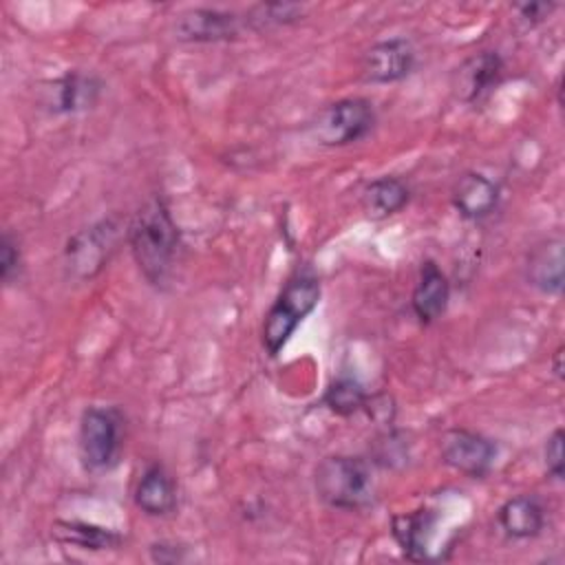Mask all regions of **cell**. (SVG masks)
<instances>
[{
    "label": "cell",
    "instance_id": "obj_7",
    "mask_svg": "<svg viewBox=\"0 0 565 565\" xmlns=\"http://www.w3.org/2000/svg\"><path fill=\"white\" fill-rule=\"evenodd\" d=\"M441 459L450 468L472 479H481L494 466L497 446L492 439L479 433H472L466 428H452L441 437Z\"/></svg>",
    "mask_w": 565,
    "mask_h": 565
},
{
    "label": "cell",
    "instance_id": "obj_12",
    "mask_svg": "<svg viewBox=\"0 0 565 565\" xmlns=\"http://www.w3.org/2000/svg\"><path fill=\"white\" fill-rule=\"evenodd\" d=\"M497 203L499 185L481 172L461 174L452 188V205L468 221L486 218L497 207Z\"/></svg>",
    "mask_w": 565,
    "mask_h": 565
},
{
    "label": "cell",
    "instance_id": "obj_10",
    "mask_svg": "<svg viewBox=\"0 0 565 565\" xmlns=\"http://www.w3.org/2000/svg\"><path fill=\"white\" fill-rule=\"evenodd\" d=\"M44 93V106L55 115H68V113H82L86 108H93L102 93V82L82 71H68L62 77L46 84Z\"/></svg>",
    "mask_w": 565,
    "mask_h": 565
},
{
    "label": "cell",
    "instance_id": "obj_15",
    "mask_svg": "<svg viewBox=\"0 0 565 565\" xmlns=\"http://www.w3.org/2000/svg\"><path fill=\"white\" fill-rule=\"evenodd\" d=\"M497 521H499L501 530L505 532V536L525 541V539H534L536 534H541V530L545 525V512L536 497L519 494V497L508 499L499 508Z\"/></svg>",
    "mask_w": 565,
    "mask_h": 565
},
{
    "label": "cell",
    "instance_id": "obj_11",
    "mask_svg": "<svg viewBox=\"0 0 565 565\" xmlns=\"http://www.w3.org/2000/svg\"><path fill=\"white\" fill-rule=\"evenodd\" d=\"M503 73V60L497 51H481L472 57H468L457 71L452 79L455 95L461 102H477L483 97L490 88L497 86Z\"/></svg>",
    "mask_w": 565,
    "mask_h": 565
},
{
    "label": "cell",
    "instance_id": "obj_23",
    "mask_svg": "<svg viewBox=\"0 0 565 565\" xmlns=\"http://www.w3.org/2000/svg\"><path fill=\"white\" fill-rule=\"evenodd\" d=\"M563 439H565L563 428H556V430L550 435L547 444H545V466H547V472H550L556 481H561V479H563V475H565Z\"/></svg>",
    "mask_w": 565,
    "mask_h": 565
},
{
    "label": "cell",
    "instance_id": "obj_5",
    "mask_svg": "<svg viewBox=\"0 0 565 565\" xmlns=\"http://www.w3.org/2000/svg\"><path fill=\"white\" fill-rule=\"evenodd\" d=\"M126 236L121 223L115 216L102 218L79 232H75L64 247V269L73 280L95 278L117 252V245Z\"/></svg>",
    "mask_w": 565,
    "mask_h": 565
},
{
    "label": "cell",
    "instance_id": "obj_1",
    "mask_svg": "<svg viewBox=\"0 0 565 565\" xmlns=\"http://www.w3.org/2000/svg\"><path fill=\"white\" fill-rule=\"evenodd\" d=\"M126 241L143 278L157 287L163 285L179 249V230L163 196H150L132 214L126 227Z\"/></svg>",
    "mask_w": 565,
    "mask_h": 565
},
{
    "label": "cell",
    "instance_id": "obj_6",
    "mask_svg": "<svg viewBox=\"0 0 565 565\" xmlns=\"http://www.w3.org/2000/svg\"><path fill=\"white\" fill-rule=\"evenodd\" d=\"M375 124L371 102L362 97H347L324 106L311 121V135L318 143L338 148L364 139Z\"/></svg>",
    "mask_w": 565,
    "mask_h": 565
},
{
    "label": "cell",
    "instance_id": "obj_21",
    "mask_svg": "<svg viewBox=\"0 0 565 565\" xmlns=\"http://www.w3.org/2000/svg\"><path fill=\"white\" fill-rule=\"evenodd\" d=\"M300 4L291 2H274V4H258L245 15V24L252 29H265V26H278L296 22L302 15Z\"/></svg>",
    "mask_w": 565,
    "mask_h": 565
},
{
    "label": "cell",
    "instance_id": "obj_2",
    "mask_svg": "<svg viewBox=\"0 0 565 565\" xmlns=\"http://www.w3.org/2000/svg\"><path fill=\"white\" fill-rule=\"evenodd\" d=\"M316 492L333 510H362L373 501L371 466L362 457L331 455L316 468Z\"/></svg>",
    "mask_w": 565,
    "mask_h": 565
},
{
    "label": "cell",
    "instance_id": "obj_22",
    "mask_svg": "<svg viewBox=\"0 0 565 565\" xmlns=\"http://www.w3.org/2000/svg\"><path fill=\"white\" fill-rule=\"evenodd\" d=\"M20 247L18 243L13 241V236L9 232L2 234V241H0V276L4 282H9L18 269H20Z\"/></svg>",
    "mask_w": 565,
    "mask_h": 565
},
{
    "label": "cell",
    "instance_id": "obj_26",
    "mask_svg": "<svg viewBox=\"0 0 565 565\" xmlns=\"http://www.w3.org/2000/svg\"><path fill=\"white\" fill-rule=\"evenodd\" d=\"M561 355H563V349H556L554 353V373L561 377Z\"/></svg>",
    "mask_w": 565,
    "mask_h": 565
},
{
    "label": "cell",
    "instance_id": "obj_3",
    "mask_svg": "<svg viewBox=\"0 0 565 565\" xmlns=\"http://www.w3.org/2000/svg\"><path fill=\"white\" fill-rule=\"evenodd\" d=\"M320 300V280L313 274H296L289 278L263 322V347L269 355H278L289 342L296 327L313 311Z\"/></svg>",
    "mask_w": 565,
    "mask_h": 565
},
{
    "label": "cell",
    "instance_id": "obj_18",
    "mask_svg": "<svg viewBox=\"0 0 565 565\" xmlns=\"http://www.w3.org/2000/svg\"><path fill=\"white\" fill-rule=\"evenodd\" d=\"M408 185L397 177H380L362 192V207L371 218H386L397 214L408 203Z\"/></svg>",
    "mask_w": 565,
    "mask_h": 565
},
{
    "label": "cell",
    "instance_id": "obj_17",
    "mask_svg": "<svg viewBox=\"0 0 565 565\" xmlns=\"http://www.w3.org/2000/svg\"><path fill=\"white\" fill-rule=\"evenodd\" d=\"M563 241L552 238L543 245L534 247L527 256V280L532 287H536L543 294H561L563 289Z\"/></svg>",
    "mask_w": 565,
    "mask_h": 565
},
{
    "label": "cell",
    "instance_id": "obj_13",
    "mask_svg": "<svg viewBox=\"0 0 565 565\" xmlns=\"http://www.w3.org/2000/svg\"><path fill=\"white\" fill-rule=\"evenodd\" d=\"M435 525L437 516L430 510H415L393 516L391 532L411 561H428L433 558L430 541L435 534Z\"/></svg>",
    "mask_w": 565,
    "mask_h": 565
},
{
    "label": "cell",
    "instance_id": "obj_24",
    "mask_svg": "<svg viewBox=\"0 0 565 565\" xmlns=\"http://www.w3.org/2000/svg\"><path fill=\"white\" fill-rule=\"evenodd\" d=\"M516 9H519L521 20L527 22L530 26H534V24L543 22L552 13L554 4L552 2H530V4H519Z\"/></svg>",
    "mask_w": 565,
    "mask_h": 565
},
{
    "label": "cell",
    "instance_id": "obj_9",
    "mask_svg": "<svg viewBox=\"0 0 565 565\" xmlns=\"http://www.w3.org/2000/svg\"><path fill=\"white\" fill-rule=\"evenodd\" d=\"M245 18L221 9H190L174 22V35L183 42L234 40L245 29Z\"/></svg>",
    "mask_w": 565,
    "mask_h": 565
},
{
    "label": "cell",
    "instance_id": "obj_19",
    "mask_svg": "<svg viewBox=\"0 0 565 565\" xmlns=\"http://www.w3.org/2000/svg\"><path fill=\"white\" fill-rule=\"evenodd\" d=\"M55 539L66 545H77L82 550H117L121 545V536L108 527H99L84 521H57L53 530Z\"/></svg>",
    "mask_w": 565,
    "mask_h": 565
},
{
    "label": "cell",
    "instance_id": "obj_14",
    "mask_svg": "<svg viewBox=\"0 0 565 565\" xmlns=\"http://www.w3.org/2000/svg\"><path fill=\"white\" fill-rule=\"evenodd\" d=\"M448 298H450V285H448L446 274L433 260L422 263L419 280L411 296V305H413V311L419 318V322L428 324V322L437 320L446 311Z\"/></svg>",
    "mask_w": 565,
    "mask_h": 565
},
{
    "label": "cell",
    "instance_id": "obj_8",
    "mask_svg": "<svg viewBox=\"0 0 565 565\" xmlns=\"http://www.w3.org/2000/svg\"><path fill=\"white\" fill-rule=\"evenodd\" d=\"M415 66V49L406 38H391L373 44L362 57V79L391 84L404 79Z\"/></svg>",
    "mask_w": 565,
    "mask_h": 565
},
{
    "label": "cell",
    "instance_id": "obj_25",
    "mask_svg": "<svg viewBox=\"0 0 565 565\" xmlns=\"http://www.w3.org/2000/svg\"><path fill=\"white\" fill-rule=\"evenodd\" d=\"M150 556H152V561H157V563H177V561H183L181 547L170 545V543H152V545H150Z\"/></svg>",
    "mask_w": 565,
    "mask_h": 565
},
{
    "label": "cell",
    "instance_id": "obj_4",
    "mask_svg": "<svg viewBox=\"0 0 565 565\" xmlns=\"http://www.w3.org/2000/svg\"><path fill=\"white\" fill-rule=\"evenodd\" d=\"M124 444V417L115 406H90L79 419V459L86 472L110 470Z\"/></svg>",
    "mask_w": 565,
    "mask_h": 565
},
{
    "label": "cell",
    "instance_id": "obj_16",
    "mask_svg": "<svg viewBox=\"0 0 565 565\" xmlns=\"http://www.w3.org/2000/svg\"><path fill=\"white\" fill-rule=\"evenodd\" d=\"M135 503L148 516H166L177 508L174 481L163 466L152 463L143 470L135 488Z\"/></svg>",
    "mask_w": 565,
    "mask_h": 565
},
{
    "label": "cell",
    "instance_id": "obj_20",
    "mask_svg": "<svg viewBox=\"0 0 565 565\" xmlns=\"http://www.w3.org/2000/svg\"><path fill=\"white\" fill-rule=\"evenodd\" d=\"M322 402L329 411H333L335 415H353L360 408L366 406L369 395L364 391V386L355 380V377H338L322 395Z\"/></svg>",
    "mask_w": 565,
    "mask_h": 565
}]
</instances>
